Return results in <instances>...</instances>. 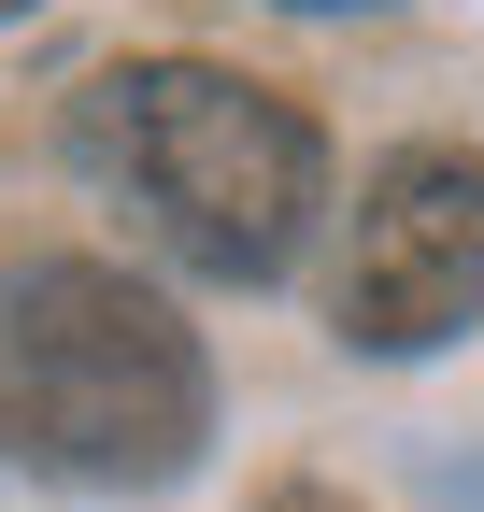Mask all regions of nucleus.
<instances>
[{
  "mask_svg": "<svg viewBox=\"0 0 484 512\" xmlns=\"http://www.w3.org/2000/svg\"><path fill=\"white\" fill-rule=\"evenodd\" d=\"M0 15H29V0H0Z\"/></svg>",
  "mask_w": 484,
  "mask_h": 512,
  "instance_id": "7",
  "label": "nucleus"
},
{
  "mask_svg": "<svg viewBox=\"0 0 484 512\" xmlns=\"http://www.w3.org/2000/svg\"><path fill=\"white\" fill-rule=\"evenodd\" d=\"M214 441L200 328L100 256H43L0 285V456L57 484H186Z\"/></svg>",
  "mask_w": 484,
  "mask_h": 512,
  "instance_id": "1",
  "label": "nucleus"
},
{
  "mask_svg": "<svg viewBox=\"0 0 484 512\" xmlns=\"http://www.w3.org/2000/svg\"><path fill=\"white\" fill-rule=\"evenodd\" d=\"M271 512H328V498H314V484H285V498H271Z\"/></svg>",
  "mask_w": 484,
  "mask_h": 512,
  "instance_id": "6",
  "label": "nucleus"
},
{
  "mask_svg": "<svg viewBox=\"0 0 484 512\" xmlns=\"http://www.w3.org/2000/svg\"><path fill=\"white\" fill-rule=\"evenodd\" d=\"M86 157L214 285H271L328 214V128L228 57H143V72L86 86Z\"/></svg>",
  "mask_w": 484,
  "mask_h": 512,
  "instance_id": "2",
  "label": "nucleus"
},
{
  "mask_svg": "<svg viewBox=\"0 0 484 512\" xmlns=\"http://www.w3.org/2000/svg\"><path fill=\"white\" fill-rule=\"evenodd\" d=\"M484 313V157L470 143H399L342 228L328 328L356 356H428Z\"/></svg>",
  "mask_w": 484,
  "mask_h": 512,
  "instance_id": "3",
  "label": "nucleus"
},
{
  "mask_svg": "<svg viewBox=\"0 0 484 512\" xmlns=\"http://www.w3.org/2000/svg\"><path fill=\"white\" fill-rule=\"evenodd\" d=\"M285 15H371V0H285Z\"/></svg>",
  "mask_w": 484,
  "mask_h": 512,
  "instance_id": "5",
  "label": "nucleus"
},
{
  "mask_svg": "<svg viewBox=\"0 0 484 512\" xmlns=\"http://www.w3.org/2000/svg\"><path fill=\"white\" fill-rule=\"evenodd\" d=\"M428 512H484V456H428Z\"/></svg>",
  "mask_w": 484,
  "mask_h": 512,
  "instance_id": "4",
  "label": "nucleus"
}]
</instances>
